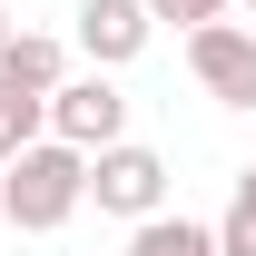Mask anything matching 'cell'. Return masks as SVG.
Masks as SVG:
<instances>
[{
  "label": "cell",
  "mask_w": 256,
  "mask_h": 256,
  "mask_svg": "<svg viewBox=\"0 0 256 256\" xmlns=\"http://www.w3.org/2000/svg\"><path fill=\"white\" fill-rule=\"evenodd\" d=\"M50 138H69L79 158H98V148H118L128 138V98L108 69H89V79H60L50 89Z\"/></svg>",
  "instance_id": "obj_3"
},
{
  "label": "cell",
  "mask_w": 256,
  "mask_h": 256,
  "mask_svg": "<svg viewBox=\"0 0 256 256\" xmlns=\"http://www.w3.org/2000/svg\"><path fill=\"white\" fill-rule=\"evenodd\" d=\"M217 256H256V168L236 178V197H226V217H217Z\"/></svg>",
  "instance_id": "obj_9"
},
{
  "label": "cell",
  "mask_w": 256,
  "mask_h": 256,
  "mask_svg": "<svg viewBox=\"0 0 256 256\" xmlns=\"http://www.w3.org/2000/svg\"><path fill=\"white\" fill-rule=\"evenodd\" d=\"M10 30H20V20H10V10H0V50H10Z\"/></svg>",
  "instance_id": "obj_11"
},
{
  "label": "cell",
  "mask_w": 256,
  "mask_h": 256,
  "mask_svg": "<svg viewBox=\"0 0 256 256\" xmlns=\"http://www.w3.org/2000/svg\"><path fill=\"white\" fill-rule=\"evenodd\" d=\"M0 79H10V89H30V98H50L69 79V50L50 30H10V50H0Z\"/></svg>",
  "instance_id": "obj_6"
},
{
  "label": "cell",
  "mask_w": 256,
  "mask_h": 256,
  "mask_svg": "<svg viewBox=\"0 0 256 256\" xmlns=\"http://www.w3.org/2000/svg\"><path fill=\"white\" fill-rule=\"evenodd\" d=\"M89 207V158L69 148V138H30L20 158L0 168V217L20 226V236H50Z\"/></svg>",
  "instance_id": "obj_1"
},
{
  "label": "cell",
  "mask_w": 256,
  "mask_h": 256,
  "mask_svg": "<svg viewBox=\"0 0 256 256\" xmlns=\"http://www.w3.org/2000/svg\"><path fill=\"white\" fill-rule=\"evenodd\" d=\"M188 69L197 89L226 98V108H256V30H236V20H207V30H188Z\"/></svg>",
  "instance_id": "obj_4"
},
{
  "label": "cell",
  "mask_w": 256,
  "mask_h": 256,
  "mask_svg": "<svg viewBox=\"0 0 256 256\" xmlns=\"http://www.w3.org/2000/svg\"><path fill=\"white\" fill-rule=\"evenodd\" d=\"M128 256H217V226H197V217H138L128 226Z\"/></svg>",
  "instance_id": "obj_7"
},
{
  "label": "cell",
  "mask_w": 256,
  "mask_h": 256,
  "mask_svg": "<svg viewBox=\"0 0 256 256\" xmlns=\"http://www.w3.org/2000/svg\"><path fill=\"white\" fill-rule=\"evenodd\" d=\"M69 20H79L89 69H128L138 50H148V30H158V20H148V0H79Z\"/></svg>",
  "instance_id": "obj_5"
},
{
  "label": "cell",
  "mask_w": 256,
  "mask_h": 256,
  "mask_svg": "<svg viewBox=\"0 0 256 256\" xmlns=\"http://www.w3.org/2000/svg\"><path fill=\"white\" fill-rule=\"evenodd\" d=\"M30 138H50V98H30V89H10V79H0V168L20 158Z\"/></svg>",
  "instance_id": "obj_8"
},
{
  "label": "cell",
  "mask_w": 256,
  "mask_h": 256,
  "mask_svg": "<svg viewBox=\"0 0 256 256\" xmlns=\"http://www.w3.org/2000/svg\"><path fill=\"white\" fill-rule=\"evenodd\" d=\"M89 197H98V217H168V158L158 148H138V138H118V148H98L89 158Z\"/></svg>",
  "instance_id": "obj_2"
},
{
  "label": "cell",
  "mask_w": 256,
  "mask_h": 256,
  "mask_svg": "<svg viewBox=\"0 0 256 256\" xmlns=\"http://www.w3.org/2000/svg\"><path fill=\"white\" fill-rule=\"evenodd\" d=\"M246 10H256V0H246Z\"/></svg>",
  "instance_id": "obj_12"
},
{
  "label": "cell",
  "mask_w": 256,
  "mask_h": 256,
  "mask_svg": "<svg viewBox=\"0 0 256 256\" xmlns=\"http://www.w3.org/2000/svg\"><path fill=\"white\" fill-rule=\"evenodd\" d=\"M226 10H236V0H148V20H178V30H207Z\"/></svg>",
  "instance_id": "obj_10"
}]
</instances>
